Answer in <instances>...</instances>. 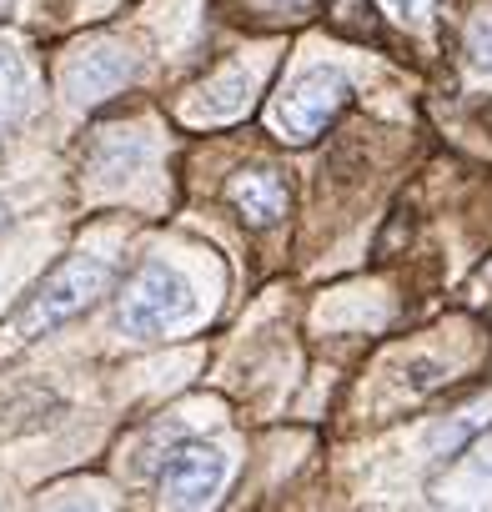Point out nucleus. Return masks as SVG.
Here are the masks:
<instances>
[{
    "label": "nucleus",
    "mask_w": 492,
    "mask_h": 512,
    "mask_svg": "<svg viewBox=\"0 0 492 512\" xmlns=\"http://www.w3.org/2000/svg\"><path fill=\"white\" fill-rule=\"evenodd\" d=\"M106 287H111V262H106V256H86V251L81 256H66V262L31 292V302L21 307V317H16L21 337L56 332L61 322L81 317Z\"/></svg>",
    "instance_id": "1"
},
{
    "label": "nucleus",
    "mask_w": 492,
    "mask_h": 512,
    "mask_svg": "<svg viewBox=\"0 0 492 512\" xmlns=\"http://www.w3.org/2000/svg\"><path fill=\"white\" fill-rule=\"evenodd\" d=\"M191 312H196L191 282H186L181 272L161 267V262L141 267V272L131 277L126 297H121V327H126L131 337H141V342H146V337H161V332H171V327H181Z\"/></svg>",
    "instance_id": "2"
},
{
    "label": "nucleus",
    "mask_w": 492,
    "mask_h": 512,
    "mask_svg": "<svg viewBox=\"0 0 492 512\" xmlns=\"http://www.w3.org/2000/svg\"><path fill=\"white\" fill-rule=\"evenodd\" d=\"M347 101H352V86H347L342 71H307V76L277 101L272 121H277V131H282L287 141L307 146V141H317V136L327 131V121H337V111H342Z\"/></svg>",
    "instance_id": "3"
},
{
    "label": "nucleus",
    "mask_w": 492,
    "mask_h": 512,
    "mask_svg": "<svg viewBox=\"0 0 492 512\" xmlns=\"http://www.w3.org/2000/svg\"><path fill=\"white\" fill-rule=\"evenodd\" d=\"M226 482V452L206 442H186L166 457L161 467V502L166 507H206Z\"/></svg>",
    "instance_id": "4"
},
{
    "label": "nucleus",
    "mask_w": 492,
    "mask_h": 512,
    "mask_svg": "<svg viewBox=\"0 0 492 512\" xmlns=\"http://www.w3.org/2000/svg\"><path fill=\"white\" fill-rule=\"evenodd\" d=\"M131 76H136L131 51H126V46L101 41V46H86V51L66 66V91H71V101H76V106H96V101L116 96Z\"/></svg>",
    "instance_id": "5"
},
{
    "label": "nucleus",
    "mask_w": 492,
    "mask_h": 512,
    "mask_svg": "<svg viewBox=\"0 0 492 512\" xmlns=\"http://www.w3.org/2000/svg\"><path fill=\"white\" fill-rule=\"evenodd\" d=\"M226 196L241 211V221H252V226H277L287 216V201H292L287 181L277 171H241V176H231Z\"/></svg>",
    "instance_id": "6"
},
{
    "label": "nucleus",
    "mask_w": 492,
    "mask_h": 512,
    "mask_svg": "<svg viewBox=\"0 0 492 512\" xmlns=\"http://www.w3.org/2000/svg\"><path fill=\"white\" fill-rule=\"evenodd\" d=\"M31 101V71H26V56L16 51V41L0 36V126H11Z\"/></svg>",
    "instance_id": "7"
},
{
    "label": "nucleus",
    "mask_w": 492,
    "mask_h": 512,
    "mask_svg": "<svg viewBox=\"0 0 492 512\" xmlns=\"http://www.w3.org/2000/svg\"><path fill=\"white\" fill-rule=\"evenodd\" d=\"M467 56H472L477 71H492V21H477L467 31Z\"/></svg>",
    "instance_id": "8"
},
{
    "label": "nucleus",
    "mask_w": 492,
    "mask_h": 512,
    "mask_svg": "<svg viewBox=\"0 0 492 512\" xmlns=\"http://www.w3.org/2000/svg\"><path fill=\"white\" fill-rule=\"evenodd\" d=\"M387 6H392L402 21H412V26H427V21H432V11H437V0H387Z\"/></svg>",
    "instance_id": "9"
},
{
    "label": "nucleus",
    "mask_w": 492,
    "mask_h": 512,
    "mask_svg": "<svg viewBox=\"0 0 492 512\" xmlns=\"http://www.w3.org/2000/svg\"><path fill=\"white\" fill-rule=\"evenodd\" d=\"M6 226H11V211H6V206H0V231H6Z\"/></svg>",
    "instance_id": "10"
},
{
    "label": "nucleus",
    "mask_w": 492,
    "mask_h": 512,
    "mask_svg": "<svg viewBox=\"0 0 492 512\" xmlns=\"http://www.w3.org/2000/svg\"><path fill=\"white\" fill-rule=\"evenodd\" d=\"M272 6H302V0H272Z\"/></svg>",
    "instance_id": "11"
}]
</instances>
